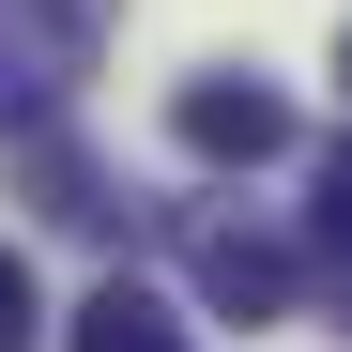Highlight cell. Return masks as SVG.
<instances>
[{
    "instance_id": "1",
    "label": "cell",
    "mask_w": 352,
    "mask_h": 352,
    "mask_svg": "<svg viewBox=\"0 0 352 352\" xmlns=\"http://www.w3.org/2000/svg\"><path fill=\"white\" fill-rule=\"evenodd\" d=\"M107 16H123V0H0V153L62 123V92L92 77Z\"/></svg>"
},
{
    "instance_id": "2",
    "label": "cell",
    "mask_w": 352,
    "mask_h": 352,
    "mask_svg": "<svg viewBox=\"0 0 352 352\" xmlns=\"http://www.w3.org/2000/svg\"><path fill=\"white\" fill-rule=\"evenodd\" d=\"M168 138H184L199 168H276L291 153V107L261 77H184V92H168Z\"/></svg>"
},
{
    "instance_id": "3",
    "label": "cell",
    "mask_w": 352,
    "mask_h": 352,
    "mask_svg": "<svg viewBox=\"0 0 352 352\" xmlns=\"http://www.w3.org/2000/svg\"><path fill=\"white\" fill-rule=\"evenodd\" d=\"M184 276H199V307H214V322H276L291 291H307V261L261 245V230H230V214H199V230H184Z\"/></svg>"
},
{
    "instance_id": "4",
    "label": "cell",
    "mask_w": 352,
    "mask_h": 352,
    "mask_svg": "<svg viewBox=\"0 0 352 352\" xmlns=\"http://www.w3.org/2000/svg\"><path fill=\"white\" fill-rule=\"evenodd\" d=\"M16 184L46 199V214H62V230H123V199H107V168L62 138V123H46V138H16Z\"/></svg>"
},
{
    "instance_id": "5",
    "label": "cell",
    "mask_w": 352,
    "mask_h": 352,
    "mask_svg": "<svg viewBox=\"0 0 352 352\" xmlns=\"http://www.w3.org/2000/svg\"><path fill=\"white\" fill-rule=\"evenodd\" d=\"M77 352H184V322H168V291H138V276H107L92 307H77Z\"/></svg>"
},
{
    "instance_id": "6",
    "label": "cell",
    "mask_w": 352,
    "mask_h": 352,
    "mask_svg": "<svg viewBox=\"0 0 352 352\" xmlns=\"http://www.w3.org/2000/svg\"><path fill=\"white\" fill-rule=\"evenodd\" d=\"M307 245H322V291H337V307H352V138L307 168Z\"/></svg>"
},
{
    "instance_id": "7",
    "label": "cell",
    "mask_w": 352,
    "mask_h": 352,
    "mask_svg": "<svg viewBox=\"0 0 352 352\" xmlns=\"http://www.w3.org/2000/svg\"><path fill=\"white\" fill-rule=\"evenodd\" d=\"M0 352H31V261L0 245Z\"/></svg>"
},
{
    "instance_id": "8",
    "label": "cell",
    "mask_w": 352,
    "mask_h": 352,
    "mask_svg": "<svg viewBox=\"0 0 352 352\" xmlns=\"http://www.w3.org/2000/svg\"><path fill=\"white\" fill-rule=\"evenodd\" d=\"M337 92H352V31H337Z\"/></svg>"
}]
</instances>
